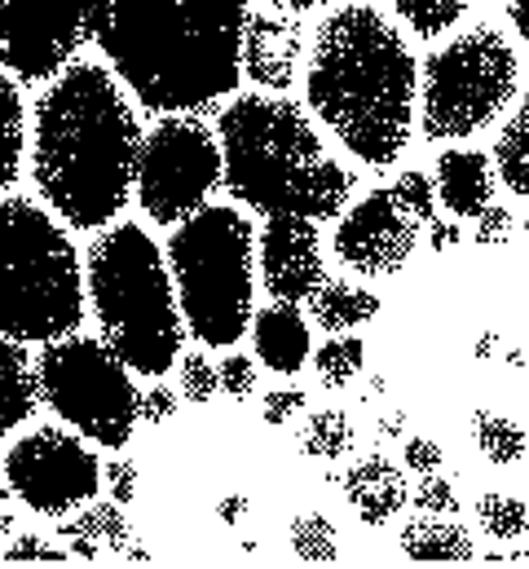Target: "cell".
Masks as SVG:
<instances>
[{
  "label": "cell",
  "instance_id": "836d02e7",
  "mask_svg": "<svg viewBox=\"0 0 529 569\" xmlns=\"http://www.w3.org/2000/svg\"><path fill=\"white\" fill-rule=\"evenodd\" d=\"M217 376H221V393L230 402H248L257 393V385H261V362L248 358V353H226L217 362Z\"/></svg>",
  "mask_w": 529,
  "mask_h": 569
},
{
  "label": "cell",
  "instance_id": "1f68e13d",
  "mask_svg": "<svg viewBox=\"0 0 529 569\" xmlns=\"http://www.w3.org/2000/svg\"><path fill=\"white\" fill-rule=\"evenodd\" d=\"M181 398L190 407H208L217 393H221V376H217V362L208 353H181Z\"/></svg>",
  "mask_w": 529,
  "mask_h": 569
},
{
  "label": "cell",
  "instance_id": "d6a6232c",
  "mask_svg": "<svg viewBox=\"0 0 529 569\" xmlns=\"http://www.w3.org/2000/svg\"><path fill=\"white\" fill-rule=\"evenodd\" d=\"M0 561L4 566H27V561H71V548L67 543H58V539H44V535H36V530H22V535H13L4 548H0Z\"/></svg>",
  "mask_w": 529,
  "mask_h": 569
},
{
  "label": "cell",
  "instance_id": "7dc6e473",
  "mask_svg": "<svg viewBox=\"0 0 529 569\" xmlns=\"http://www.w3.org/2000/svg\"><path fill=\"white\" fill-rule=\"evenodd\" d=\"M521 230H526V239H529V212H526V221H521Z\"/></svg>",
  "mask_w": 529,
  "mask_h": 569
},
{
  "label": "cell",
  "instance_id": "ba28073f",
  "mask_svg": "<svg viewBox=\"0 0 529 569\" xmlns=\"http://www.w3.org/2000/svg\"><path fill=\"white\" fill-rule=\"evenodd\" d=\"M521 58L512 40L481 22L419 62V133L423 142H468L490 129L517 98Z\"/></svg>",
  "mask_w": 529,
  "mask_h": 569
},
{
  "label": "cell",
  "instance_id": "7a4b0ae2",
  "mask_svg": "<svg viewBox=\"0 0 529 569\" xmlns=\"http://www.w3.org/2000/svg\"><path fill=\"white\" fill-rule=\"evenodd\" d=\"M31 181L67 230H107L132 199L141 124L116 71L71 62L31 107Z\"/></svg>",
  "mask_w": 529,
  "mask_h": 569
},
{
  "label": "cell",
  "instance_id": "277c9868",
  "mask_svg": "<svg viewBox=\"0 0 529 569\" xmlns=\"http://www.w3.org/2000/svg\"><path fill=\"white\" fill-rule=\"evenodd\" d=\"M226 190L248 212L336 221L353 199V172L327 154L313 120L291 98L234 93L217 111Z\"/></svg>",
  "mask_w": 529,
  "mask_h": 569
},
{
  "label": "cell",
  "instance_id": "52a82bcc",
  "mask_svg": "<svg viewBox=\"0 0 529 569\" xmlns=\"http://www.w3.org/2000/svg\"><path fill=\"white\" fill-rule=\"evenodd\" d=\"M84 322V261L67 226L36 199L0 194V331L49 345Z\"/></svg>",
  "mask_w": 529,
  "mask_h": 569
},
{
  "label": "cell",
  "instance_id": "f546056e",
  "mask_svg": "<svg viewBox=\"0 0 529 569\" xmlns=\"http://www.w3.org/2000/svg\"><path fill=\"white\" fill-rule=\"evenodd\" d=\"M287 543H291V552H296L300 561H313V566H322V561H336V557H340L336 526H331L322 512H305V517H296V521H291Z\"/></svg>",
  "mask_w": 529,
  "mask_h": 569
},
{
  "label": "cell",
  "instance_id": "83f0119b",
  "mask_svg": "<svg viewBox=\"0 0 529 569\" xmlns=\"http://www.w3.org/2000/svg\"><path fill=\"white\" fill-rule=\"evenodd\" d=\"M472 0H389L393 18L419 40H437L446 31H455L463 22Z\"/></svg>",
  "mask_w": 529,
  "mask_h": 569
},
{
  "label": "cell",
  "instance_id": "ee69618b",
  "mask_svg": "<svg viewBox=\"0 0 529 569\" xmlns=\"http://www.w3.org/2000/svg\"><path fill=\"white\" fill-rule=\"evenodd\" d=\"M380 437H385V441H389V437H406V411L380 416Z\"/></svg>",
  "mask_w": 529,
  "mask_h": 569
},
{
  "label": "cell",
  "instance_id": "b9f144b4",
  "mask_svg": "<svg viewBox=\"0 0 529 569\" xmlns=\"http://www.w3.org/2000/svg\"><path fill=\"white\" fill-rule=\"evenodd\" d=\"M243 517H248V495H230V499H221V503H217V521L239 526Z\"/></svg>",
  "mask_w": 529,
  "mask_h": 569
},
{
  "label": "cell",
  "instance_id": "d4e9b609",
  "mask_svg": "<svg viewBox=\"0 0 529 569\" xmlns=\"http://www.w3.org/2000/svg\"><path fill=\"white\" fill-rule=\"evenodd\" d=\"M358 446V428L345 411L336 407H322V411H309V420L300 428V450L313 459V463H336V459H349Z\"/></svg>",
  "mask_w": 529,
  "mask_h": 569
},
{
  "label": "cell",
  "instance_id": "e575fe53",
  "mask_svg": "<svg viewBox=\"0 0 529 569\" xmlns=\"http://www.w3.org/2000/svg\"><path fill=\"white\" fill-rule=\"evenodd\" d=\"M410 503H415V512L455 517V512H459V490H455L450 477H441V472H423V477L415 481V490H410Z\"/></svg>",
  "mask_w": 529,
  "mask_h": 569
},
{
  "label": "cell",
  "instance_id": "7bdbcfd3",
  "mask_svg": "<svg viewBox=\"0 0 529 569\" xmlns=\"http://www.w3.org/2000/svg\"><path fill=\"white\" fill-rule=\"evenodd\" d=\"M508 18H512V27H517V36H521L529 53V0H508Z\"/></svg>",
  "mask_w": 529,
  "mask_h": 569
},
{
  "label": "cell",
  "instance_id": "4dcf8cb0",
  "mask_svg": "<svg viewBox=\"0 0 529 569\" xmlns=\"http://www.w3.org/2000/svg\"><path fill=\"white\" fill-rule=\"evenodd\" d=\"M393 194L397 203L419 221V226H428V221H437V181L428 177V172H419V168H406L401 177L393 181Z\"/></svg>",
  "mask_w": 529,
  "mask_h": 569
},
{
  "label": "cell",
  "instance_id": "4fadbf2b",
  "mask_svg": "<svg viewBox=\"0 0 529 569\" xmlns=\"http://www.w3.org/2000/svg\"><path fill=\"white\" fill-rule=\"evenodd\" d=\"M419 239H423V226L397 203L389 186V190L362 194L340 212L331 248H336V261L358 279H389L415 257Z\"/></svg>",
  "mask_w": 529,
  "mask_h": 569
},
{
  "label": "cell",
  "instance_id": "ac0fdd59",
  "mask_svg": "<svg viewBox=\"0 0 529 569\" xmlns=\"http://www.w3.org/2000/svg\"><path fill=\"white\" fill-rule=\"evenodd\" d=\"M252 349H257V362H264V371L296 376L313 358V336H309L300 305L273 300V305L257 309L252 313Z\"/></svg>",
  "mask_w": 529,
  "mask_h": 569
},
{
  "label": "cell",
  "instance_id": "4316f807",
  "mask_svg": "<svg viewBox=\"0 0 529 569\" xmlns=\"http://www.w3.org/2000/svg\"><path fill=\"white\" fill-rule=\"evenodd\" d=\"M313 371H318V380L327 385V389H345V385H353L358 376H362V367H367V345H362V336H353V331H331L318 349H313Z\"/></svg>",
  "mask_w": 529,
  "mask_h": 569
},
{
  "label": "cell",
  "instance_id": "603a6c76",
  "mask_svg": "<svg viewBox=\"0 0 529 569\" xmlns=\"http://www.w3.org/2000/svg\"><path fill=\"white\" fill-rule=\"evenodd\" d=\"M490 159H495L499 186L512 190V194H521V199H529V89L517 98L512 116L503 120Z\"/></svg>",
  "mask_w": 529,
  "mask_h": 569
},
{
  "label": "cell",
  "instance_id": "8992f818",
  "mask_svg": "<svg viewBox=\"0 0 529 569\" xmlns=\"http://www.w3.org/2000/svg\"><path fill=\"white\" fill-rule=\"evenodd\" d=\"M186 331L208 349H234L257 313V230L234 203H203L172 226L163 248Z\"/></svg>",
  "mask_w": 529,
  "mask_h": 569
},
{
  "label": "cell",
  "instance_id": "8d00e7d4",
  "mask_svg": "<svg viewBox=\"0 0 529 569\" xmlns=\"http://www.w3.org/2000/svg\"><path fill=\"white\" fill-rule=\"evenodd\" d=\"M477 230H472V239H477V248H503L508 239H512V208L508 203H486L477 217Z\"/></svg>",
  "mask_w": 529,
  "mask_h": 569
},
{
  "label": "cell",
  "instance_id": "74e56055",
  "mask_svg": "<svg viewBox=\"0 0 529 569\" xmlns=\"http://www.w3.org/2000/svg\"><path fill=\"white\" fill-rule=\"evenodd\" d=\"M137 463L132 459H107L102 463V490L120 503V508H129L132 499H137Z\"/></svg>",
  "mask_w": 529,
  "mask_h": 569
},
{
  "label": "cell",
  "instance_id": "9a60e30c",
  "mask_svg": "<svg viewBox=\"0 0 529 569\" xmlns=\"http://www.w3.org/2000/svg\"><path fill=\"white\" fill-rule=\"evenodd\" d=\"M305 58V31L291 9L264 4L248 13L243 27V80H252L264 93H287L296 84Z\"/></svg>",
  "mask_w": 529,
  "mask_h": 569
},
{
  "label": "cell",
  "instance_id": "44dd1931",
  "mask_svg": "<svg viewBox=\"0 0 529 569\" xmlns=\"http://www.w3.org/2000/svg\"><path fill=\"white\" fill-rule=\"evenodd\" d=\"M397 548L406 561H472L477 557L472 530L437 512H419L415 521H406L397 535Z\"/></svg>",
  "mask_w": 529,
  "mask_h": 569
},
{
  "label": "cell",
  "instance_id": "ab89813d",
  "mask_svg": "<svg viewBox=\"0 0 529 569\" xmlns=\"http://www.w3.org/2000/svg\"><path fill=\"white\" fill-rule=\"evenodd\" d=\"M177 407H181V398L172 393V389H163V380H154L150 389H141V425H168L172 416H177Z\"/></svg>",
  "mask_w": 529,
  "mask_h": 569
},
{
  "label": "cell",
  "instance_id": "2e32d148",
  "mask_svg": "<svg viewBox=\"0 0 529 569\" xmlns=\"http://www.w3.org/2000/svg\"><path fill=\"white\" fill-rule=\"evenodd\" d=\"M340 490H345V503L353 508V517L371 530H385L393 526L410 499L406 490V468L389 459L385 450H371L367 459H358L345 477H340Z\"/></svg>",
  "mask_w": 529,
  "mask_h": 569
},
{
  "label": "cell",
  "instance_id": "9c48e42d",
  "mask_svg": "<svg viewBox=\"0 0 529 569\" xmlns=\"http://www.w3.org/2000/svg\"><path fill=\"white\" fill-rule=\"evenodd\" d=\"M40 402L102 450H124L141 425V389L132 367L102 336H58L36 358Z\"/></svg>",
  "mask_w": 529,
  "mask_h": 569
},
{
  "label": "cell",
  "instance_id": "7402d4cb",
  "mask_svg": "<svg viewBox=\"0 0 529 569\" xmlns=\"http://www.w3.org/2000/svg\"><path fill=\"white\" fill-rule=\"evenodd\" d=\"M376 313H380V296L362 283H340V279L331 283V279H322V287L309 296V318L327 336L331 331H358Z\"/></svg>",
  "mask_w": 529,
  "mask_h": 569
},
{
  "label": "cell",
  "instance_id": "f35d334b",
  "mask_svg": "<svg viewBox=\"0 0 529 569\" xmlns=\"http://www.w3.org/2000/svg\"><path fill=\"white\" fill-rule=\"evenodd\" d=\"M441 463H446V450H441V441H432V437H406V446H401V468L406 472H441Z\"/></svg>",
  "mask_w": 529,
  "mask_h": 569
},
{
  "label": "cell",
  "instance_id": "5b68a950",
  "mask_svg": "<svg viewBox=\"0 0 529 569\" xmlns=\"http://www.w3.org/2000/svg\"><path fill=\"white\" fill-rule=\"evenodd\" d=\"M84 291L98 336L132 367V376L163 380L186 349V318L168 257L137 221H111L84 266Z\"/></svg>",
  "mask_w": 529,
  "mask_h": 569
},
{
  "label": "cell",
  "instance_id": "f1b7e54d",
  "mask_svg": "<svg viewBox=\"0 0 529 569\" xmlns=\"http://www.w3.org/2000/svg\"><path fill=\"white\" fill-rule=\"evenodd\" d=\"M477 526L495 543H517L529 530V503L508 490H490L477 499Z\"/></svg>",
  "mask_w": 529,
  "mask_h": 569
},
{
  "label": "cell",
  "instance_id": "5bb4252c",
  "mask_svg": "<svg viewBox=\"0 0 529 569\" xmlns=\"http://www.w3.org/2000/svg\"><path fill=\"white\" fill-rule=\"evenodd\" d=\"M257 270L273 300H291V305L309 300L327 279L318 221L291 212L264 217V226L257 230Z\"/></svg>",
  "mask_w": 529,
  "mask_h": 569
},
{
  "label": "cell",
  "instance_id": "7c38bea8",
  "mask_svg": "<svg viewBox=\"0 0 529 569\" xmlns=\"http://www.w3.org/2000/svg\"><path fill=\"white\" fill-rule=\"evenodd\" d=\"M93 40V0H0V71L49 84Z\"/></svg>",
  "mask_w": 529,
  "mask_h": 569
},
{
  "label": "cell",
  "instance_id": "d6986e66",
  "mask_svg": "<svg viewBox=\"0 0 529 569\" xmlns=\"http://www.w3.org/2000/svg\"><path fill=\"white\" fill-rule=\"evenodd\" d=\"M62 543L71 548V561H98V557H124L132 543L129 517L120 512L116 499H89L71 517H62Z\"/></svg>",
  "mask_w": 529,
  "mask_h": 569
},
{
  "label": "cell",
  "instance_id": "8fae6325",
  "mask_svg": "<svg viewBox=\"0 0 529 569\" xmlns=\"http://www.w3.org/2000/svg\"><path fill=\"white\" fill-rule=\"evenodd\" d=\"M4 486L27 512L62 521L102 495V459L89 437L44 425L4 450Z\"/></svg>",
  "mask_w": 529,
  "mask_h": 569
},
{
  "label": "cell",
  "instance_id": "6da1fadb",
  "mask_svg": "<svg viewBox=\"0 0 529 569\" xmlns=\"http://www.w3.org/2000/svg\"><path fill=\"white\" fill-rule=\"evenodd\" d=\"M252 0H93V44L150 116H203L243 80Z\"/></svg>",
  "mask_w": 529,
  "mask_h": 569
},
{
  "label": "cell",
  "instance_id": "d590c367",
  "mask_svg": "<svg viewBox=\"0 0 529 569\" xmlns=\"http://www.w3.org/2000/svg\"><path fill=\"white\" fill-rule=\"evenodd\" d=\"M309 411V398H305V389H296V385H282V389H269L261 402V416L264 425L273 428H287L291 420H300Z\"/></svg>",
  "mask_w": 529,
  "mask_h": 569
},
{
  "label": "cell",
  "instance_id": "f6af8a7d",
  "mask_svg": "<svg viewBox=\"0 0 529 569\" xmlns=\"http://www.w3.org/2000/svg\"><path fill=\"white\" fill-rule=\"evenodd\" d=\"M264 4H278V9H291V13H309V9H322L331 0H264Z\"/></svg>",
  "mask_w": 529,
  "mask_h": 569
},
{
  "label": "cell",
  "instance_id": "bcb514c9",
  "mask_svg": "<svg viewBox=\"0 0 529 569\" xmlns=\"http://www.w3.org/2000/svg\"><path fill=\"white\" fill-rule=\"evenodd\" d=\"M13 530V512H9V486L0 481V535H9Z\"/></svg>",
  "mask_w": 529,
  "mask_h": 569
},
{
  "label": "cell",
  "instance_id": "30bf717a",
  "mask_svg": "<svg viewBox=\"0 0 529 569\" xmlns=\"http://www.w3.org/2000/svg\"><path fill=\"white\" fill-rule=\"evenodd\" d=\"M221 186L226 163L217 129H208L199 116H154V124L141 133L132 177L141 212L159 226H177L194 217L203 203H212Z\"/></svg>",
  "mask_w": 529,
  "mask_h": 569
},
{
  "label": "cell",
  "instance_id": "60d3db41",
  "mask_svg": "<svg viewBox=\"0 0 529 569\" xmlns=\"http://www.w3.org/2000/svg\"><path fill=\"white\" fill-rule=\"evenodd\" d=\"M423 234H428V248H437V252H446V248H455L463 239V230L455 221H428Z\"/></svg>",
  "mask_w": 529,
  "mask_h": 569
},
{
  "label": "cell",
  "instance_id": "cb8c5ba5",
  "mask_svg": "<svg viewBox=\"0 0 529 569\" xmlns=\"http://www.w3.org/2000/svg\"><path fill=\"white\" fill-rule=\"evenodd\" d=\"M31 146V124H27V102L18 93V80L0 71V194L13 190L22 159Z\"/></svg>",
  "mask_w": 529,
  "mask_h": 569
},
{
  "label": "cell",
  "instance_id": "3957f363",
  "mask_svg": "<svg viewBox=\"0 0 529 569\" xmlns=\"http://www.w3.org/2000/svg\"><path fill=\"white\" fill-rule=\"evenodd\" d=\"M305 98L313 120L371 168L401 159L419 116V62L376 4L331 9L309 44Z\"/></svg>",
  "mask_w": 529,
  "mask_h": 569
},
{
  "label": "cell",
  "instance_id": "e0dca14e",
  "mask_svg": "<svg viewBox=\"0 0 529 569\" xmlns=\"http://www.w3.org/2000/svg\"><path fill=\"white\" fill-rule=\"evenodd\" d=\"M432 181H437V199L459 221H472L486 203H495V186H499L495 159L477 146H446L432 163Z\"/></svg>",
  "mask_w": 529,
  "mask_h": 569
},
{
  "label": "cell",
  "instance_id": "ffe728a7",
  "mask_svg": "<svg viewBox=\"0 0 529 569\" xmlns=\"http://www.w3.org/2000/svg\"><path fill=\"white\" fill-rule=\"evenodd\" d=\"M36 411H40L36 362L22 340L0 331V437H9L18 425H31Z\"/></svg>",
  "mask_w": 529,
  "mask_h": 569
},
{
  "label": "cell",
  "instance_id": "484cf974",
  "mask_svg": "<svg viewBox=\"0 0 529 569\" xmlns=\"http://www.w3.org/2000/svg\"><path fill=\"white\" fill-rule=\"evenodd\" d=\"M472 441H477L481 459H490L495 468L521 463L529 450L526 428L517 425L512 416H503V411H477V416H472Z\"/></svg>",
  "mask_w": 529,
  "mask_h": 569
}]
</instances>
